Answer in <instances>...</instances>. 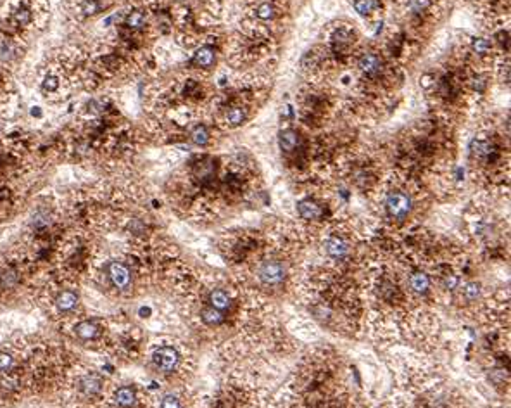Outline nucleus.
I'll list each match as a JSON object with an SVG mask.
<instances>
[{
  "mask_svg": "<svg viewBox=\"0 0 511 408\" xmlns=\"http://www.w3.org/2000/svg\"><path fill=\"white\" fill-rule=\"evenodd\" d=\"M359 70L368 76H377L382 71V59L373 52L363 54L359 59Z\"/></svg>",
  "mask_w": 511,
  "mask_h": 408,
  "instance_id": "39448f33",
  "label": "nucleus"
},
{
  "mask_svg": "<svg viewBox=\"0 0 511 408\" xmlns=\"http://www.w3.org/2000/svg\"><path fill=\"white\" fill-rule=\"evenodd\" d=\"M192 142L197 144V146H206L209 142V131L204 126L194 128V131H192Z\"/></svg>",
  "mask_w": 511,
  "mask_h": 408,
  "instance_id": "f3484780",
  "label": "nucleus"
},
{
  "mask_svg": "<svg viewBox=\"0 0 511 408\" xmlns=\"http://www.w3.org/2000/svg\"><path fill=\"white\" fill-rule=\"evenodd\" d=\"M16 282V271H7V274H4L2 275V284L4 287H12Z\"/></svg>",
  "mask_w": 511,
  "mask_h": 408,
  "instance_id": "7c9ffc66",
  "label": "nucleus"
},
{
  "mask_svg": "<svg viewBox=\"0 0 511 408\" xmlns=\"http://www.w3.org/2000/svg\"><path fill=\"white\" fill-rule=\"evenodd\" d=\"M102 389V377L97 374H86L80 379V391L85 396H95Z\"/></svg>",
  "mask_w": 511,
  "mask_h": 408,
  "instance_id": "423d86ee",
  "label": "nucleus"
},
{
  "mask_svg": "<svg viewBox=\"0 0 511 408\" xmlns=\"http://www.w3.org/2000/svg\"><path fill=\"white\" fill-rule=\"evenodd\" d=\"M428 6H430V0H409V7H411L414 12L423 11V9H427Z\"/></svg>",
  "mask_w": 511,
  "mask_h": 408,
  "instance_id": "c756f323",
  "label": "nucleus"
},
{
  "mask_svg": "<svg viewBox=\"0 0 511 408\" xmlns=\"http://www.w3.org/2000/svg\"><path fill=\"white\" fill-rule=\"evenodd\" d=\"M297 211L304 220H318L321 216V208L311 199H303L297 204Z\"/></svg>",
  "mask_w": 511,
  "mask_h": 408,
  "instance_id": "9d476101",
  "label": "nucleus"
},
{
  "mask_svg": "<svg viewBox=\"0 0 511 408\" xmlns=\"http://www.w3.org/2000/svg\"><path fill=\"white\" fill-rule=\"evenodd\" d=\"M209 303H211V306L216 308V310L225 311L230 308L231 299L223 289H214V291H211V294H209Z\"/></svg>",
  "mask_w": 511,
  "mask_h": 408,
  "instance_id": "f8f14e48",
  "label": "nucleus"
},
{
  "mask_svg": "<svg viewBox=\"0 0 511 408\" xmlns=\"http://www.w3.org/2000/svg\"><path fill=\"white\" fill-rule=\"evenodd\" d=\"M14 367V360L12 356L6 351H0V372H7L9 369Z\"/></svg>",
  "mask_w": 511,
  "mask_h": 408,
  "instance_id": "b1692460",
  "label": "nucleus"
},
{
  "mask_svg": "<svg viewBox=\"0 0 511 408\" xmlns=\"http://www.w3.org/2000/svg\"><path fill=\"white\" fill-rule=\"evenodd\" d=\"M14 54H16V45L12 42L6 40V42L0 43V59L2 61H11L14 57Z\"/></svg>",
  "mask_w": 511,
  "mask_h": 408,
  "instance_id": "6ab92c4d",
  "label": "nucleus"
},
{
  "mask_svg": "<svg viewBox=\"0 0 511 408\" xmlns=\"http://www.w3.org/2000/svg\"><path fill=\"white\" fill-rule=\"evenodd\" d=\"M387 213L392 216V218H404L409 211H411V199H409L403 192H392L385 201Z\"/></svg>",
  "mask_w": 511,
  "mask_h": 408,
  "instance_id": "7ed1b4c3",
  "label": "nucleus"
},
{
  "mask_svg": "<svg viewBox=\"0 0 511 408\" xmlns=\"http://www.w3.org/2000/svg\"><path fill=\"white\" fill-rule=\"evenodd\" d=\"M31 115H33V116H42V112H40V109H36V107H35V109H31Z\"/></svg>",
  "mask_w": 511,
  "mask_h": 408,
  "instance_id": "2f4dec72",
  "label": "nucleus"
},
{
  "mask_svg": "<svg viewBox=\"0 0 511 408\" xmlns=\"http://www.w3.org/2000/svg\"><path fill=\"white\" fill-rule=\"evenodd\" d=\"M258 16L264 21L271 19V17L275 16V7H273L270 2H264L258 7Z\"/></svg>",
  "mask_w": 511,
  "mask_h": 408,
  "instance_id": "4be33fe9",
  "label": "nucleus"
},
{
  "mask_svg": "<svg viewBox=\"0 0 511 408\" xmlns=\"http://www.w3.org/2000/svg\"><path fill=\"white\" fill-rule=\"evenodd\" d=\"M57 87H59V80L56 78V76H47V78L43 80V88L49 90V92L57 90Z\"/></svg>",
  "mask_w": 511,
  "mask_h": 408,
  "instance_id": "c85d7f7f",
  "label": "nucleus"
},
{
  "mask_svg": "<svg viewBox=\"0 0 511 408\" xmlns=\"http://www.w3.org/2000/svg\"><path fill=\"white\" fill-rule=\"evenodd\" d=\"M226 121L230 123V126H239L244 121V111L239 109V107H231L226 112Z\"/></svg>",
  "mask_w": 511,
  "mask_h": 408,
  "instance_id": "aec40b11",
  "label": "nucleus"
},
{
  "mask_svg": "<svg viewBox=\"0 0 511 408\" xmlns=\"http://www.w3.org/2000/svg\"><path fill=\"white\" fill-rule=\"evenodd\" d=\"M107 277L112 285L120 291H126L131 285V271L121 261H111L107 265Z\"/></svg>",
  "mask_w": 511,
  "mask_h": 408,
  "instance_id": "f03ea898",
  "label": "nucleus"
},
{
  "mask_svg": "<svg viewBox=\"0 0 511 408\" xmlns=\"http://www.w3.org/2000/svg\"><path fill=\"white\" fill-rule=\"evenodd\" d=\"M478 296H480V285L477 282H470L464 285V298L470 299V301H475Z\"/></svg>",
  "mask_w": 511,
  "mask_h": 408,
  "instance_id": "5701e85b",
  "label": "nucleus"
},
{
  "mask_svg": "<svg viewBox=\"0 0 511 408\" xmlns=\"http://www.w3.org/2000/svg\"><path fill=\"white\" fill-rule=\"evenodd\" d=\"M75 330H76V335H78L80 339H83V341H94V339H97L100 334V327L92 320L80 322V324L75 327Z\"/></svg>",
  "mask_w": 511,
  "mask_h": 408,
  "instance_id": "6e6552de",
  "label": "nucleus"
},
{
  "mask_svg": "<svg viewBox=\"0 0 511 408\" xmlns=\"http://www.w3.org/2000/svg\"><path fill=\"white\" fill-rule=\"evenodd\" d=\"M280 147L284 149L285 152H292L295 147H297V142H299V137L294 130H284L280 131Z\"/></svg>",
  "mask_w": 511,
  "mask_h": 408,
  "instance_id": "ddd939ff",
  "label": "nucleus"
},
{
  "mask_svg": "<svg viewBox=\"0 0 511 408\" xmlns=\"http://www.w3.org/2000/svg\"><path fill=\"white\" fill-rule=\"evenodd\" d=\"M489 47H491V43L487 42L485 38H475L473 40V51L478 52V54H485L487 51H489Z\"/></svg>",
  "mask_w": 511,
  "mask_h": 408,
  "instance_id": "a878e982",
  "label": "nucleus"
},
{
  "mask_svg": "<svg viewBox=\"0 0 511 408\" xmlns=\"http://www.w3.org/2000/svg\"><path fill=\"white\" fill-rule=\"evenodd\" d=\"M411 287L414 292L418 294H425L430 287V280H428V275L427 274H422V271H416V274L411 275Z\"/></svg>",
  "mask_w": 511,
  "mask_h": 408,
  "instance_id": "2eb2a0df",
  "label": "nucleus"
},
{
  "mask_svg": "<svg viewBox=\"0 0 511 408\" xmlns=\"http://www.w3.org/2000/svg\"><path fill=\"white\" fill-rule=\"evenodd\" d=\"M194 62L200 67H209L214 62V51L211 47H200L194 56Z\"/></svg>",
  "mask_w": 511,
  "mask_h": 408,
  "instance_id": "4468645a",
  "label": "nucleus"
},
{
  "mask_svg": "<svg viewBox=\"0 0 511 408\" xmlns=\"http://www.w3.org/2000/svg\"><path fill=\"white\" fill-rule=\"evenodd\" d=\"M354 9L358 11V14L366 16L373 11V9H375V2H373V0H356Z\"/></svg>",
  "mask_w": 511,
  "mask_h": 408,
  "instance_id": "412c9836",
  "label": "nucleus"
},
{
  "mask_svg": "<svg viewBox=\"0 0 511 408\" xmlns=\"http://www.w3.org/2000/svg\"><path fill=\"white\" fill-rule=\"evenodd\" d=\"M161 408H181V403L175 394H166L161 400Z\"/></svg>",
  "mask_w": 511,
  "mask_h": 408,
  "instance_id": "393cba45",
  "label": "nucleus"
},
{
  "mask_svg": "<svg viewBox=\"0 0 511 408\" xmlns=\"http://www.w3.org/2000/svg\"><path fill=\"white\" fill-rule=\"evenodd\" d=\"M14 19L19 22V25H28L31 19V12L28 9H19V11L14 14Z\"/></svg>",
  "mask_w": 511,
  "mask_h": 408,
  "instance_id": "bb28decb",
  "label": "nucleus"
},
{
  "mask_svg": "<svg viewBox=\"0 0 511 408\" xmlns=\"http://www.w3.org/2000/svg\"><path fill=\"white\" fill-rule=\"evenodd\" d=\"M152 361L161 372H173L180 364V355L175 348L161 346L152 353Z\"/></svg>",
  "mask_w": 511,
  "mask_h": 408,
  "instance_id": "f257e3e1",
  "label": "nucleus"
},
{
  "mask_svg": "<svg viewBox=\"0 0 511 408\" xmlns=\"http://www.w3.org/2000/svg\"><path fill=\"white\" fill-rule=\"evenodd\" d=\"M200 316H202L204 324H207V325H220L223 322V311L216 310V308H213V306L204 308Z\"/></svg>",
  "mask_w": 511,
  "mask_h": 408,
  "instance_id": "dca6fc26",
  "label": "nucleus"
},
{
  "mask_svg": "<svg viewBox=\"0 0 511 408\" xmlns=\"http://www.w3.org/2000/svg\"><path fill=\"white\" fill-rule=\"evenodd\" d=\"M126 25L130 26V28H133V30H138V28H142V26L145 25V16H144V12H140V11H133L130 16H128V19H126Z\"/></svg>",
  "mask_w": 511,
  "mask_h": 408,
  "instance_id": "a211bd4d",
  "label": "nucleus"
},
{
  "mask_svg": "<svg viewBox=\"0 0 511 408\" xmlns=\"http://www.w3.org/2000/svg\"><path fill=\"white\" fill-rule=\"evenodd\" d=\"M259 279L266 285H276L285 279V268L280 261H264L259 268Z\"/></svg>",
  "mask_w": 511,
  "mask_h": 408,
  "instance_id": "20e7f679",
  "label": "nucleus"
},
{
  "mask_svg": "<svg viewBox=\"0 0 511 408\" xmlns=\"http://www.w3.org/2000/svg\"><path fill=\"white\" fill-rule=\"evenodd\" d=\"M99 9H100V6H99L97 0H88V2L83 6V14L92 16V14H95V12H99Z\"/></svg>",
  "mask_w": 511,
  "mask_h": 408,
  "instance_id": "cd10ccee",
  "label": "nucleus"
},
{
  "mask_svg": "<svg viewBox=\"0 0 511 408\" xmlns=\"http://www.w3.org/2000/svg\"><path fill=\"white\" fill-rule=\"evenodd\" d=\"M78 303H80V298L75 291H62V292H59L56 298V306L61 311H64V313L73 311L76 306H78Z\"/></svg>",
  "mask_w": 511,
  "mask_h": 408,
  "instance_id": "0eeeda50",
  "label": "nucleus"
},
{
  "mask_svg": "<svg viewBox=\"0 0 511 408\" xmlns=\"http://www.w3.org/2000/svg\"><path fill=\"white\" fill-rule=\"evenodd\" d=\"M114 400L123 408H130L135 405L136 401V391L131 386H121L114 393Z\"/></svg>",
  "mask_w": 511,
  "mask_h": 408,
  "instance_id": "1a4fd4ad",
  "label": "nucleus"
},
{
  "mask_svg": "<svg viewBox=\"0 0 511 408\" xmlns=\"http://www.w3.org/2000/svg\"><path fill=\"white\" fill-rule=\"evenodd\" d=\"M325 249H327L328 256L335 258V260H342L344 256H347V251H349L347 244L339 237L328 239V241L325 242Z\"/></svg>",
  "mask_w": 511,
  "mask_h": 408,
  "instance_id": "9b49d317",
  "label": "nucleus"
}]
</instances>
